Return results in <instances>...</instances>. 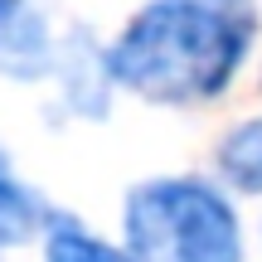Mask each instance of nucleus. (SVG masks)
I'll return each mask as SVG.
<instances>
[{"mask_svg":"<svg viewBox=\"0 0 262 262\" xmlns=\"http://www.w3.org/2000/svg\"><path fill=\"white\" fill-rule=\"evenodd\" d=\"M257 34L253 0H150L107 49V78L165 107L219 97Z\"/></svg>","mask_w":262,"mask_h":262,"instance_id":"1","label":"nucleus"},{"mask_svg":"<svg viewBox=\"0 0 262 262\" xmlns=\"http://www.w3.org/2000/svg\"><path fill=\"white\" fill-rule=\"evenodd\" d=\"M131 262H243V228L204 180H146L126 194Z\"/></svg>","mask_w":262,"mask_h":262,"instance_id":"2","label":"nucleus"},{"mask_svg":"<svg viewBox=\"0 0 262 262\" xmlns=\"http://www.w3.org/2000/svg\"><path fill=\"white\" fill-rule=\"evenodd\" d=\"M58 68L49 0H0V73L34 83Z\"/></svg>","mask_w":262,"mask_h":262,"instance_id":"3","label":"nucleus"},{"mask_svg":"<svg viewBox=\"0 0 262 262\" xmlns=\"http://www.w3.org/2000/svg\"><path fill=\"white\" fill-rule=\"evenodd\" d=\"M219 175L243 194H262V117L233 126L219 141Z\"/></svg>","mask_w":262,"mask_h":262,"instance_id":"4","label":"nucleus"},{"mask_svg":"<svg viewBox=\"0 0 262 262\" xmlns=\"http://www.w3.org/2000/svg\"><path fill=\"white\" fill-rule=\"evenodd\" d=\"M44 262H131L122 248L93 238L78 219L54 214L49 219V238H44Z\"/></svg>","mask_w":262,"mask_h":262,"instance_id":"5","label":"nucleus"},{"mask_svg":"<svg viewBox=\"0 0 262 262\" xmlns=\"http://www.w3.org/2000/svg\"><path fill=\"white\" fill-rule=\"evenodd\" d=\"M39 219H44L39 199L10 175L5 156H0V243H19V238H29Z\"/></svg>","mask_w":262,"mask_h":262,"instance_id":"6","label":"nucleus"}]
</instances>
